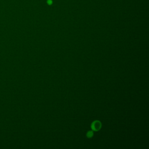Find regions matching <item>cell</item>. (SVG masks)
<instances>
[{
	"label": "cell",
	"instance_id": "1",
	"mask_svg": "<svg viewBox=\"0 0 149 149\" xmlns=\"http://www.w3.org/2000/svg\"><path fill=\"white\" fill-rule=\"evenodd\" d=\"M101 123L99 121H94L91 125V128L94 131H98L101 128Z\"/></svg>",
	"mask_w": 149,
	"mask_h": 149
},
{
	"label": "cell",
	"instance_id": "2",
	"mask_svg": "<svg viewBox=\"0 0 149 149\" xmlns=\"http://www.w3.org/2000/svg\"><path fill=\"white\" fill-rule=\"evenodd\" d=\"M93 135V133L92 131H89V132L87 133V137H88V138H91V137H92Z\"/></svg>",
	"mask_w": 149,
	"mask_h": 149
}]
</instances>
